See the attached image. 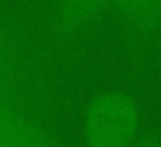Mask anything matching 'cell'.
<instances>
[{"label":"cell","mask_w":161,"mask_h":147,"mask_svg":"<svg viewBox=\"0 0 161 147\" xmlns=\"http://www.w3.org/2000/svg\"><path fill=\"white\" fill-rule=\"evenodd\" d=\"M0 147H67L12 102L0 100Z\"/></svg>","instance_id":"obj_2"},{"label":"cell","mask_w":161,"mask_h":147,"mask_svg":"<svg viewBox=\"0 0 161 147\" xmlns=\"http://www.w3.org/2000/svg\"><path fill=\"white\" fill-rule=\"evenodd\" d=\"M130 147H159V143H157V139H155V137H145L143 141L133 143Z\"/></svg>","instance_id":"obj_6"},{"label":"cell","mask_w":161,"mask_h":147,"mask_svg":"<svg viewBox=\"0 0 161 147\" xmlns=\"http://www.w3.org/2000/svg\"><path fill=\"white\" fill-rule=\"evenodd\" d=\"M20 53L16 49L12 37L0 27V100H6V96L14 94L16 86L20 82Z\"/></svg>","instance_id":"obj_5"},{"label":"cell","mask_w":161,"mask_h":147,"mask_svg":"<svg viewBox=\"0 0 161 147\" xmlns=\"http://www.w3.org/2000/svg\"><path fill=\"white\" fill-rule=\"evenodd\" d=\"M139 131L137 100L126 92H102L86 110L88 147H130Z\"/></svg>","instance_id":"obj_1"},{"label":"cell","mask_w":161,"mask_h":147,"mask_svg":"<svg viewBox=\"0 0 161 147\" xmlns=\"http://www.w3.org/2000/svg\"><path fill=\"white\" fill-rule=\"evenodd\" d=\"M129 29L149 35L161 25V0H112Z\"/></svg>","instance_id":"obj_4"},{"label":"cell","mask_w":161,"mask_h":147,"mask_svg":"<svg viewBox=\"0 0 161 147\" xmlns=\"http://www.w3.org/2000/svg\"><path fill=\"white\" fill-rule=\"evenodd\" d=\"M108 2L110 0H59L55 35L61 41L71 37L82 27H86L92 19H96Z\"/></svg>","instance_id":"obj_3"}]
</instances>
